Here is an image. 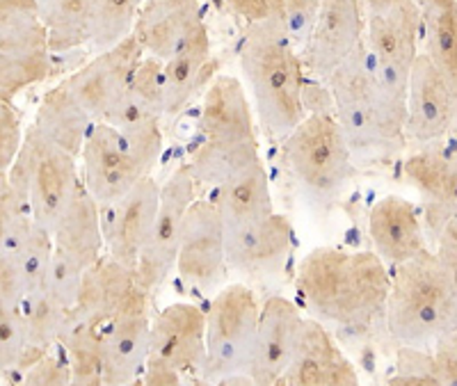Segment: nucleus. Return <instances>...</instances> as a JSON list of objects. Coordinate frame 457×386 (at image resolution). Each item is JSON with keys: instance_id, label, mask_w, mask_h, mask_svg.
<instances>
[{"instance_id": "nucleus-1", "label": "nucleus", "mask_w": 457, "mask_h": 386, "mask_svg": "<svg viewBox=\"0 0 457 386\" xmlns=\"http://www.w3.org/2000/svg\"><path fill=\"white\" fill-rule=\"evenodd\" d=\"M295 286L313 318L364 334L385 320L391 270L373 250L316 247L302 259Z\"/></svg>"}, {"instance_id": "nucleus-2", "label": "nucleus", "mask_w": 457, "mask_h": 386, "mask_svg": "<svg viewBox=\"0 0 457 386\" xmlns=\"http://www.w3.org/2000/svg\"><path fill=\"white\" fill-rule=\"evenodd\" d=\"M334 115L353 156L400 152L407 146L405 99L385 87L361 42L328 80Z\"/></svg>"}, {"instance_id": "nucleus-3", "label": "nucleus", "mask_w": 457, "mask_h": 386, "mask_svg": "<svg viewBox=\"0 0 457 386\" xmlns=\"http://www.w3.org/2000/svg\"><path fill=\"white\" fill-rule=\"evenodd\" d=\"M240 69L254 96L256 112L272 137L284 140L304 119V69L300 48L281 21L250 23L240 48Z\"/></svg>"}, {"instance_id": "nucleus-4", "label": "nucleus", "mask_w": 457, "mask_h": 386, "mask_svg": "<svg viewBox=\"0 0 457 386\" xmlns=\"http://www.w3.org/2000/svg\"><path fill=\"white\" fill-rule=\"evenodd\" d=\"M385 323L395 343L419 348L457 329V272L430 247L391 267Z\"/></svg>"}, {"instance_id": "nucleus-5", "label": "nucleus", "mask_w": 457, "mask_h": 386, "mask_svg": "<svg viewBox=\"0 0 457 386\" xmlns=\"http://www.w3.org/2000/svg\"><path fill=\"white\" fill-rule=\"evenodd\" d=\"M10 185L32 219L51 231L80 183L79 158L28 126L23 144L7 169Z\"/></svg>"}, {"instance_id": "nucleus-6", "label": "nucleus", "mask_w": 457, "mask_h": 386, "mask_svg": "<svg viewBox=\"0 0 457 386\" xmlns=\"http://www.w3.org/2000/svg\"><path fill=\"white\" fill-rule=\"evenodd\" d=\"M261 304L245 283H228L206 308V364L204 382H247Z\"/></svg>"}, {"instance_id": "nucleus-7", "label": "nucleus", "mask_w": 457, "mask_h": 386, "mask_svg": "<svg viewBox=\"0 0 457 386\" xmlns=\"http://www.w3.org/2000/svg\"><path fill=\"white\" fill-rule=\"evenodd\" d=\"M293 177L316 199H332L353 178V152L334 112H307L284 137Z\"/></svg>"}, {"instance_id": "nucleus-8", "label": "nucleus", "mask_w": 457, "mask_h": 386, "mask_svg": "<svg viewBox=\"0 0 457 386\" xmlns=\"http://www.w3.org/2000/svg\"><path fill=\"white\" fill-rule=\"evenodd\" d=\"M423 42V10L414 0H395L382 12L366 14L364 44L375 73L394 94L407 99V83Z\"/></svg>"}, {"instance_id": "nucleus-9", "label": "nucleus", "mask_w": 457, "mask_h": 386, "mask_svg": "<svg viewBox=\"0 0 457 386\" xmlns=\"http://www.w3.org/2000/svg\"><path fill=\"white\" fill-rule=\"evenodd\" d=\"M202 183L193 177L190 168L181 165L161 183V204H158L154 229L137 261V282L149 292L158 291L177 267L179 241H181L183 219L190 206L202 197Z\"/></svg>"}, {"instance_id": "nucleus-10", "label": "nucleus", "mask_w": 457, "mask_h": 386, "mask_svg": "<svg viewBox=\"0 0 457 386\" xmlns=\"http://www.w3.org/2000/svg\"><path fill=\"white\" fill-rule=\"evenodd\" d=\"M80 178L99 206L129 193L151 169L130 149L129 140L112 124L99 119L89 128L79 156Z\"/></svg>"}, {"instance_id": "nucleus-11", "label": "nucleus", "mask_w": 457, "mask_h": 386, "mask_svg": "<svg viewBox=\"0 0 457 386\" xmlns=\"http://www.w3.org/2000/svg\"><path fill=\"white\" fill-rule=\"evenodd\" d=\"M227 226L213 199L199 197L186 219L177 251L179 277L190 288L213 291L227 275Z\"/></svg>"}, {"instance_id": "nucleus-12", "label": "nucleus", "mask_w": 457, "mask_h": 386, "mask_svg": "<svg viewBox=\"0 0 457 386\" xmlns=\"http://www.w3.org/2000/svg\"><path fill=\"white\" fill-rule=\"evenodd\" d=\"M366 7L361 0H320L316 21L300 48L304 76L328 83L338 64L364 42Z\"/></svg>"}, {"instance_id": "nucleus-13", "label": "nucleus", "mask_w": 457, "mask_h": 386, "mask_svg": "<svg viewBox=\"0 0 457 386\" xmlns=\"http://www.w3.org/2000/svg\"><path fill=\"white\" fill-rule=\"evenodd\" d=\"M151 292L137 286L104 327V384H140L151 345Z\"/></svg>"}, {"instance_id": "nucleus-14", "label": "nucleus", "mask_w": 457, "mask_h": 386, "mask_svg": "<svg viewBox=\"0 0 457 386\" xmlns=\"http://www.w3.org/2000/svg\"><path fill=\"white\" fill-rule=\"evenodd\" d=\"M158 204H161V183L154 178V174H149L120 199L101 206L105 254L137 270L140 254L154 229Z\"/></svg>"}, {"instance_id": "nucleus-15", "label": "nucleus", "mask_w": 457, "mask_h": 386, "mask_svg": "<svg viewBox=\"0 0 457 386\" xmlns=\"http://www.w3.org/2000/svg\"><path fill=\"white\" fill-rule=\"evenodd\" d=\"M142 58H145V51L136 37L130 35L124 42L96 53L87 64L64 78V85L92 115L94 121L105 119Z\"/></svg>"}, {"instance_id": "nucleus-16", "label": "nucleus", "mask_w": 457, "mask_h": 386, "mask_svg": "<svg viewBox=\"0 0 457 386\" xmlns=\"http://www.w3.org/2000/svg\"><path fill=\"white\" fill-rule=\"evenodd\" d=\"M405 108L407 144H432L455 131L451 89L426 51L419 53L411 64Z\"/></svg>"}, {"instance_id": "nucleus-17", "label": "nucleus", "mask_w": 457, "mask_h": 386, "mask_svg": "<svg viewBox=\"0 0 457 386\" xmlns=\"http://www.w3.org/2000/svg\"><path fill=\"white\" fill-rule=\"evenodd\" d=\"M149 355L174 365L183 380H202L206 364V311L187 302L161 308L151 318Z\"/></svg>"}, {"instance_id": "nucleus-18", "label": "nucleus", "mask_w": 457, "mask_h": 386, "mask_svg": "<svg viewBox=\"0 0 457 386\" xmlns=\"http://www.w3.org/2000/svg\"><path fill=\"white\" fill-rule=\"evenodd\" d=\"M302 320L300 307L288 298L275 295L261 304L254 350L247 368L250 384H279L295 352Z\"/></svg>"}, {"instance_id": "nucleus-19", "label": "nucleus", "mask_w": 457, "mask_h": 386, "mask_svg": "<svg viewBox=\"0 0 457 386\" xmlns=\"http://www.w3.org/2000/svg\"><path fill=\"white\" fill-rule=\"evenodd\" d=\"M293 250V226L286 215L270 213L247 225L227 229L228 270L263 277L275 275L288 261Z\"/></svg>"}, {"instance_id": "nucleus-20", "label": "nucleus", "mask_w": 457, "mask_h": 386, "mask_svg": "<svg viewBox=\"0 0 457 386\" xmlns=\"http://www.w3.org/2000/svg\"><path fill=\"white\" fill-rule=\"evenodd\" d=\"M279 384L288 386H353L359 373L353 361L334 343L318 318L302 320L293 359Z\"/></svg>"}, {"instance_id": "nucleus-21", "label": "nucleus", "mask_w": 457, "mask_h": 386, "mask_svg": "<svg viewBox=\"0 0 457 386\" xmlns=\"http://www.w3.org/2000/svg\"><path fill=\"white\" fill-rule=\"evenodd\" d=\"M369 235L373 251L389 270L430 247L423 219L411 201L400 194H386L375 201L369 213Z\"/></svg>"}, {"instance_id": "nucleus-22", "label": "nucleus", "mask_w": 457, "mask_h": 386, "mask_svg": "<svg viewBox=\"0 0 457 386\" xmlns=\"http://www.w3.org/2000/svg\"><path fill=\"white\" fill-rule=\"evenodd\" d=\"M202 23L199 0H145L137 12L133 37L145 55L165 62Z\"/></svg>"}, {"instance_id": "nucleus-23", "label": "nucleus", "mask_w": 457, "mask_h": 386, "mask_svg": "<svg viewBox=\"0 0 457 386\" xmlns=\"http://www.w3.org/2000/svg\"><path fill=\"white\" fill-rule=\"evenodd\" d=\"M140 286L137 270L120 263L110 254H101L85 270L79 302L71 311L73 323H87L105 327L121 308L130 292Z\"/></svg>"}, {"instance_id": "nucleus-24", "label": "nucleus", "mask_w": 457, "mask_h": 386, "mask_svg": "<svg viewBox=\"0 0 457 386\" xmlns=\"http://www.w3.org/2000/svg\"><path fill=\"white\" fill-rule=\"evenodd\" d=\"M199 133L206 142H256L254 112L236 76H218L204 94Z\"/></svg>"}, {"instance_id": "nucleus-25", "label": "nucleus", "mask_w": 457, "mask_h": 386, "mask_svg": "<svg viewBox=\"0 0 457 386\" xmlns=\"http://www.w3.org/2000/svg\"><path fill=\"white\" fill-rule=\"evenodd\" d=\"M55 250L73 256L85 267L92 266L105 251L104 226H101V206L85 188L80 178L79 188L71 194L69 204L64 206L62 215L51 229Z\"/></svg>"}, {"instance_id": "nucleus-26", "label": "nucleus", "mask_w": 457, "mask_h": 386, "mask_svg": "<svg viewBox=\"0 0 457 386\" xmlns=\"http://www.w3.org/2000/svg\"><path fill=\"white\" fill-rule=\"evenodd\" d=\"M405 177L426 201L457 213V133L411 153L405 160Z\"/></svg>"}, {"instance_id": "nucleus-27", "label": "nucleus", "mask_w": 457, "mask_h": 386, "mask_svg": "<svg viewBox=\"0 0 457 386\" xmlns=\"http://www.w3.org/2000/svg\"><path fill=\"white\" fill-rule=\"evenodd\" d=\"M162 117H165L162 60L145 55L104 121L112 124L117 131H129L136 126L161 121Z\"/></svg>"}, {"instance_id": "nucleus-28", "label": "nucleus", "mask_w": 457, "mask_h": 386, "mask_svg": "<svg viewBox=\"0 0 457 386\" xmlns=\"http://www.w3.org/2000/svg\"><path fill=\"white\" fill-rule=\"evenodd\" d=\"M213 201L227 229H234V226L247 225V222L275 213L270 178L265 172L263 160L259 158V160L250 162L247 168L220 183L215 188Z\"/></svg>"}, {"instance_id": "nucleus-29", "label": "nucleus", "mask_w": 457, "mask_h": 386, "mask_svg": "<svg viewBox=\"0 0 457 386\" xmlns=\"http://www.w3.org/2000/svg\"><path fill=\"white\" fill-rule=\"evenodd\" d=\"M211 64V37L206 23L197 28L170 60L162 62L165 76V117H179L195 99Z\"/></svg>"}, {"instance_id": "nucleus-30", "label": "nucleus", "mask_w": 457, "mask_h": 386, "mask_svg": "<svg viewBox=\"0 0 457 386\" xmlns=\"http://www.w3.org/2000/svg\"><path fill=\"white\" fill-rule=\"evenodd\" d=\"M92 124V115L69 92L64 80L42 96V103L37 108L35 121H32L37 131L44 133L48 140L62 146L64 152L76 158L80 156V149H83Z\"/></svg>"}, {"instance_id": "nucleus-31", "label": "nucleus", "mask_w": 457, "mask_h": 386, "mask_svg": "<svg viewBox=\"0 0 457 386\" xmlns=\"http://www.w3.org/2000/svg\"><path fill=\"white\" fill-rule=\"evenodd\" d=\"M0 51L14 58H53L39 0H0Z\"/></svg>"}, {"instance_id": "nucleus-32", "label": "nucleus", "mask_w": 457, "mask_h": 386, "mask_svg": "<svg viewBox=\"0 0 457 386\" xmlns=\"http://www.w3.org/2000/svg\"><path fill=\"white\" fill-rule=\"evenodd\" d=\"M19 314H21L23 329H26V357H23L21 373L26 371L28 365L35 359L44 355V352L53 350L57 345L62 343L64 334L73 324L71 311L62 307L60 302L48 295L46 288L42 291L26 295L19 304ZM21 377V375H19Z\"/></svg>"}, {"instance_id": "nucleus-33", "label": "nucleus", "mask_w": 457, "mask_h": 386, "mask_svg": "<svg viewBox=\"0 0 457 386\" xmlns=\"http://www.w3.org/2000/svg\"><path fill=\"white\" fill-rule=\"evenodd\" d=\"M53 55L89 44L96 0H39Z\"/></svg>"}, {"instance_id": "nucleus-34", "label": "nucleus", "mask_w": 457, "mask_h": 386, "mask_svg": "<svg viewBox=\"0 0 457 386\" xmlns=\"http://www.w3.org/2000/svg\"><path fill=\"white\" fill-rule=\"evenodd\" d=\"M259 142H202L187 168L204 188H218L250 162L259 160Z\"/></svg>"}, {"instance_id": "nucleus-35", "label": "nucleus", "mask_w": 457, "mask_h": 386, "mask_svg": "<svg viewBox=\"0 0 457 386\" xmlns=\"http://www.w3.org/2000/svg\"><path fill=\"white\" fill-rule=\"evenodd\" d=\"M423 51L446 78L457 133V5L423 12Z\"/></svg>"}, {"instance_id": "nucleus-36", "label": "nucleus", "mask_w": 457, "mask_h": 386, "mask_svg": "<svg viewBox=\"0 0 457 386\" xmlns=\"http://www.w3.org/2000/svg\"><path fill=\"white\" fill-rule=\"evenodd\" d=\"M60 345H62L64 357H67L69 368H71V384H104V327H94V324L87 323H73Z\"/></svg>"}, {"instance_id": "nucleus-37", "label": "nucleus", "mask_w": 457, "mask_h": 386, "mask_svg": "<svg viewBox=\"0 0 457 386\" xmlns=\"http://www.w3.org/2000/svg\"><path fill=\"white\" fill-rule=\"evenodd\" d=\"M53 251H55V242H53L51 231L35 222L30 234L23 241L21 250L16 254V261L10 267H0L3 275H10L12 279H16V283L21 288V300L46 286Z\"/></svg>"}, {"instance_id": "nucleus-38", "label": "nucleus", "mask_w": 457, "mask_h": 386, "mask_svg": "<svg viewBox=\"0 0 457 386\" xmlns=\"http://www.w3.org/2000/svg\"><path fill=\"white\" fill-rule=\"evenodd\" d=\"M35 219L23 201L16 197L7 172L0 174V266H12L30 234Z\"/></svg>"}, {"instance_id": "nucleus-39", "label": "nucleus", "mask_w": 457, "mask_h": 386, "mask_svg": "<svg viewBox=\"0 0 457 386\" xmlns=\"http://www.w3.org/2000/svg\"><path fill=\"white\" fill-rule=\"evenodd\" d=\"M145 0H96L89 44L96 51L114 46L133 35L137 12Z\"/></svg>"}, {"instance_id": "nucleus-40", "label": "nucleus", "mask_w": 457, "mask_h": 386, "mask_svg": "<svg viewBox=\"0 0 457 386\" xmlns=\"http://www.w3.org/2000/svg\"><path fill=\"white\" fill-rule=\"evenodd\" d=\"M26 348V329H23L19 307L0 295V377L3 380L19 382Z\"/></svg>"}, {"instance_id": "nucleus-41", "label": "nucleus", "mask_w": 457, "mask_h": 386, "mask_svg": "<svg viewBox=\"0 0 457 386\" xmlns=\"http://www.w3.org/2000/svg\"><path fill=\"white\" fill-rule=\"evenodd\" d=\"M53 73V58H14L0 51V99L14 103L28 87L44 83Z\"/></svg>"}, {"instance_id": "nucleus-42", "label": "nucleus", "mask_w": 457, "mask_h": 386, "mask_svg": "<svg viewBox=\"0 0 457 386\" xmlns=\"http://www.w3.org/2000/svg\"><path fill=\"white\" fill-rule=\"evenodd\" d=\"M87 267L79 263L73 256L64 254V251H53L51 270H48L46 291L55 302L62 304L67 311H73L76 302H79L80 286H83V275Z\"/></svg>"}, {"instance_id": "nucleus-43", "label": "nucleus", "mask_w": 457, "mask_h": 386, "mask_svg": "<svg viewBox=\"0 0 457 386\" xmlns=\"http://www.w3.org/2000/svg\"><path fill=\"white\" fill-rule=\"evenodd\" d=\"M423 229L430 250L457 272V213L426 201Z\"/></svg>"}, {"instance_id": "nucleus-44", "label": "nucleus", "mask_w": 457, "mask_h": 386, "mask_svg": "<svg viewBox=\"0 0 457 386\" xmlns=\"http://www.w3.org/2000/svg\"><path fill=\"white\" fill-rule=\"evenodd\" d=\"M389 384L439 386L430 348H419V345H398V348H395V371L394 375L389 377Z\"/></svg>"}, {"instance_id": "nucleus-45", "label": "nucleus", "mask_w": 457, "mask_h": 386, "mask_svg": "<svg viewBox=\"0 0 457 386\" xmlns=\"http://www.w3.org/2000/svg\"><path fill=\"white\" fill-rule=\"evenodd\" d=\"M21 384H48V386H60V384H71V368L64 357L62 345H57L53 350L44 352L39 359L32 361L26 371L19 377Z\"/></svg>"}, {"instance_id": "nucleus-46", "label": "nucleus", "mask_w": 457, "mask_h": 386, "mask_svg": "<svg viewBox=\"0 0 457 386\" xmlns=\"http://www.w3.org/2000/svg\"><path fill=\"white\" fill-rule=\"evenodd\" d=\"M284 7V26L288 37L297 48L304 46L309 32H312L313 21H316L320 0H281Z\"/></svg>"}, {"instance_id": "nucleus-47", "label": "nucleus", "mask_w": 457, "mask_h": 386, "mask_svg": "<svg viewBox=\"0 0 457 386\" xmlns=\"http://www.w3.org/2000/svg\"><path fill=\"white\" fill-rule=\"evenodd\" d=\"M430 355L435 361V371L439 384L457 386V329L439 336L430 345Z\"/></svg>"}, {"instance_id": "nucleus-48", "label": "nucleus", "mask_w": 457, "mask_h": 386, "mask_svg": "<svg viewBox=\"0 0 457 386\" xmlns=\"http://www.w3.org/2000/svg\"><path fill=\"white\" fill-rule=\"evenodd\" d=\"M228 7L236 12L238 16H243L247 26L250 23H261V21H275L284 23V7H281V0H227Z\"/></svg>"}, {"instance_id": "nucleus-49", "label": "nucleus", "mask_w": 457, "mask_h": 386, "mask_svg": "<svg viewBox=\"0 0 457 386\" xmlns=\"http://www.w3.org/2000/svg\"><path fill=\"white\" fill-rule=\"evenodd\" d=\"M181 382H183V375L174 368V365H170L167 361L158 359V357L154 355L146 357V364L145 368H142V375H140V384L167 386V384H181Z\"/></svg>"}, {"instance_id": "nucleus-50", "label": "nucleus", "mask_w": 457, "mask_h": 386, "mask_svg": "<svg viewBox=\"0 0 457 386\" xmlns=\"http://www.w3.org/2000/svg\"><path fill=\"white\" fill-rule=\"evenodd\" d=\"M416 5L421 7L423 12H435V10H446V7L457 5V0H414Z\"/></svg>"}, {"instance_id": "nucleus-51", "label": "nucleus", "mask_w": 457, "mask_h": 386, "mask_svg": "<svg viewBox=\"0 0 457 386\" xmlns=\"http://www.w3.org/2000/svg\"><path fill=\"white\" fill-rule=\"evenodd\" d=\"M361 3H364L366 14H369V12H382V10H386V7H389V5H394L395 0H361Z\"/></svg>"}]
</instances>
